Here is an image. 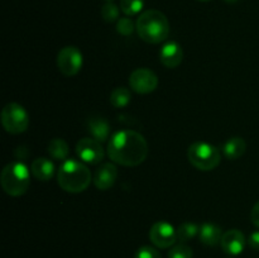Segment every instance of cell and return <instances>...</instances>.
<instances>
[{
	"label": "cell",
	"mask_w": 259,
	"mask_h": 258,
	"mask_svg": "<svg viewBox=\"0 0 259 258\" xmlns=\"http://www.w3.org/2000/svg\"><path fill=\"white\" fill-rule=\"evenodd\" d=\"M225 3H228V4H234V3H237L238 0H224Z\"/></svg>",
	"instance_id": "28"
},
{
	"label": "cell",
	"mask_w": 259,
	"mask_h": 258,
	"mask_svg": "<svg viewBox=\"0 0 259 258\" xmlns=\"http://www.w3.org/2000/svg\"><path fill=\"white\" fill-rule=\"evenodd\" d=\"M106 2H114V0H106Z\"/></svg>",
	"instance_id": "30"
},
{
	"label": "cell",
	"mask_w": 259,
	"mask_h": 258,
	"mask_svg": "<svg viewBox=\"0 0 259 258\" xmlns=\"http://www.w3.org/2000/svg\"><path fill=\"white\" fill-rule=\"evenodd\" d=\"M149 239L156 247L169 248L174 247L177 240V230L168 222H157L149 230Z\"/></svg>",
	"instance_id": "9"
},
{
	"label": "cell",
	"mask_w": 259,
	"mask_h": 258,
	"mask_svg": "<svg viewBox=\"0 0 259 258\" xmlns=\"http://www.w3.org/2000/svg\"><path fill=\"white\" fill-rule=\"evenodd\" d=\"M57 182L62 190L71 194L85 191L91 182V172L88 166L77 159H66L57 172Z\"/></svg>",
	"instance_id": "3"
},
{
	"label": "cell",
	"mask_w": 259,
	"mask_h": 258,
	"mask_svg": "<svg viewBox=\"0 0 259 258\" xmlns=\"http://www.w3.org/2000/svg\"><path fill=\"white\" fill-rule=\"evenodd\" d=\"M101 17L106 23H114L119 20V8L115 3L106 2L101 8Z\"/></svg>",
	"instance_id": "22"
},
{
	"label": "cell",
	"mask_w": 259,
	"mask_h": 258,
	"mask_svg": "<svg viewBox=\"0 0 259 258\" xmlns=\"http://www.w3.org/2000/svg\"><path fill=\"white\" fill-rule=\"evenodd\" d=\"M144 0H120V9L126 17H133L142 12Z\"/></svg>",
	"instance_id": "21"
},
{
	"label": "cell",
	"mask_w": 259,
	"mask_h": 258,
	"mask_svg": "<svg viewBox=\"0 0 259 258\" xmlns=\"http://www.w3.org/2000/svg\"><path fill=\"white\" fill-rule=\"evenodd\" d=\"M134 258H162L161 253L151 245H143L136 252Z\"/></svg>",
	"instance_id": "25"
},
{
	"label": "cell",
	"mask_w": 259,
	"mask_h": 258,
	"mask_svg": "<svg viewBox=\"0 0 259 258\" xmlns=\"http://www.w3.org/2000/svg\"><path fill=\"white\" fill-rule=\"evenodd\" d=\"M250 220L255 227L259 228V201L255 202V205L253 206L252 212H250Z\"/></svg>",
	"instance_id": "27"
},
{
	"label": "cell",
	"mask_w": 259,
	"mask_h": 258,
	"mask_svg": "<svg viewBox=\"0 0 259 258\" xmlns=\"http://www.w3.org/2000/svg\"><path fill=\"white\" fill-rule=\"evenodd\" d=\"M2 124L10 134L24 133L29 126V115L18 103H8L2 110Z\"/></svg>",
	"instance_id": "6"
},
{
	"label": "cell",
	"mask_w": 259,
	"mask_h": 258,
	"mask_svg": "<svg viewBox=\"0 0 259 258\" xmlns=\"http://www.w3.org/2000/svg\"><path fill=\"white\" fill-rule=\"evenodd\" d=\"M224 233L222 232L219 225L214 224V223H204L200 227L199 238L200 242L204 243L205 245L209 247H215L222 242V238Z\"/></svg>",
	"instance_id": "15"
},
{
	"label": "cell",
	"mask_w": 259,
	"mask_h": 258,
	"mask_svg": "<svg viewBox=\"0 0 259 258\" xmlns=\"http://www.w3.org/2000/svg\"><path fill=\"white\" fill-rule=\"evenodd\" d=\"M245 149H247V143L240 137H233L223 144V154L230 161L240 158L245 153Z\"/></svg>",
	"instance_id": "17"
},
{
	"label": "cell",
	"mask_w": 259,
	"mask_h": 258,
	"mask_svg": "<svg viewBox=\"0 0 259 258\" xmlns=\"http://www.w3.org/2000/svg\"><path fill=\"white\" fill-rule=\"evenodd\" d=\"M136 29L142 40L151 45H158L168 37L169 23L163 13L156 9H149L139 15L136 23Z\"/></svg>",
	"instance_id": "2"
},
{
	"label": "cell",
	"mask_w": 259,
	"mask_h": 258,
	"mask_svg": "<svg viewBox=\"0 0 259 258\" xmlns=\"http://www.w3.org/2000/svg\"><path fill=\"white\" fill-rule=\"evenodd\" d=\"M88 131L94 139L100 143L106 142L110 137V125L104 118H90L88 120Z\"/></svg>",
	"instance_id": "16"
},
{
	"label": "cell",
	"mask_w": 259,
	"mask_h": 258,
	"mask_svg": "<svg viewBox=\"0 0 259 258\" xmlns=\"http://www.w3.org/2000/svg\"><path fill=\"white\" fill-rule=\"evenodd\" d=\"M220 245L227 254L238 255L244 250L245 237L239 229L227 230L223 234Z\"/></svg>",
	"instance_id": "12"
},
{
	"label": "cell",
	"mask_w": 259,
	"mask_h": 258,
	"mask_svg": "<svg viewBox=\"0 0 259 258\" xmlns=\"http://www.w3.org/2000/svg\"><path fill=\"white\" fill-rule=\"evenodd\" d=\"M78 158L89 164H98L104 158V148L99 141L94 138H82L76 144Z\"/></svg>",
	"instance_id": "10"
},
{
	"label": "cell",
	"mask_w": 259,
	"mask_h": 258,
	"mask_svg": "<svg viewBox=\"0 0 259 258\" xmlns=\"http://www.w3.org/2000/svg\"><path fill=\"white\" fill-rule=\"evenodd\" d=\"M132 100V93L126 88H116L110 94V103L114 108L120 109L128 105Z\"/></svg>",
	"instance_id": "19"
},
{
	"label": "cell",
	"mask_w": 259,
	"mask_h": 258,
	"mask_svg": "<svg viewBox=\"0 0 259 258\" xmlns=\"http://www.w3.org/2000/svg\"><path fill=\"white\" fill-rule=\"evenodd\" d=\"M30 172L37 180L47 182L55 175V164H53L52 161L45 158V157L35 158L30 164Z\"/></svg>",
	"instance_id": "14"
},
{
	"label": "cell",
	"mask_w": 259,
	"mask_h": 258,
	"mask_svg": "<svg viewBox=\"0 0 259 258\" xmlns=\"http://www.w3.org/2000/svg\"><path fill=\"white\" fill-rule=\"evenodd\" d=\"M108 156L111 161L121 166L136 167L146 161L148 143L138 132L131 129L119 131L109 141Z\"/></svg>",
	"instance_id": "1"
},
{
	"label": "cell",
	"mask_w": 259,
	"mask_h": 258,
	"mask_svg": "<svg viewBox=\"0 0 259 258\" xmlns=\"http://www.w3.org/2000/svg\"><path fill=\"white\" fill-rule=\"evenodd\" d=\"M192 255H194V252H192L191 247L185 243L174 245L168 252V258H192Z\"/></svg>",
	"instance_id": "23"
},
{
	"label": "cell",
	"mask_w": 259,
	"mask_h": 258,
	"mask_svg": "<svg viewBox=\"0 0 259 258\" xmlns=\"http://www.w3.org/2000/svg\"><path fill=\"white\" fill-rule=\"evenodd\" d=\"M248 244L253 249L259 250V232H254L249 235V238H248Z\"/></svg>",
	"instance_id": "26"
},
{
	"label": "cell",
	"mask_w": 259,
	"mask_h": 258,
	"mask_svg": "<svg viewBox=\"0 0 259 258\" xmlns=\"http://www.w3.org/2000/svg\"><path fill=\"white\" fill-rule=\"evenodd\" d=\"M177 240L186 243L196 237L200 232V228L195 223H184L177 228Z\"/></svg>",
	"instance_id": "20"
},
{
	"label": "cell",
	"mask_w": 259,
	"mask_h": 258,
	"mask_svg": "<svg viewBox=\"0 0 259 258\" xmlns=\"http://www.w3.org/2000/svg\"><path fill=\"white\" fill-rule=\"evenodd\" d=\"M129 85L132 90L137 94H151L158 86V77L156 73L149 68H137L131 73L129 77Z\"/></svg>",
	"instance_id": "8"
},
{
	"label": "cell",
	"mask_w": 259,
	"mask_h": 258,
	"mask_svg": "<svg viewBox=\"0 0 259 258\" xmlns=\"http://www.w3.org/2000/svg\"><path fill=\"white\" fill-rule=\"evenodd\" d=\"M116 179H118V168H116V166L111 162H106V163H103L96 169L95 174H94L93 181L96 189L105 191V190H109L111 186H114Z\"/></svg>",
	"instance_id": "11"
},
{
	"label": "cell",
	"mask_w": 259,
	"mask_h": 258,
	"mask_svg": "<svg viewBox=\"0 0 259 258\" xmlns=\"http://www.w3.org/2000/svg\"><path fill=\"white\" fill-rule=\"evenodd\" d=\"M187 158L195 168L200 171H211L219 166L222 153L218 147L207 142H195L189 147Z\"/></svg>",
	"instance_id": "5"
},
{
	"label": "cell",
	"mask_w": 259,
	"mask_h": 258,
	"mask_svg": "<svg viewBox=\"0 0 259 258\" xmlns=\"http://www.w3.org/2000/svg\"><path fill=\"white\" fill-rule=\"evenodd\" d=\"M159 60L163 66L167 68H176L181 65L184 60V50L181 46L175 40L164 43L163 47L159 51Z\"/></svg>",
	"instance_id": "13"
},
{
	"label": "cell",
	"mask_w": 259,
	"mask_h": 258,
	"mask_svg": "<svg viewBox=\"0 0 259 258\" xmlns=\"http://www.w3.org/2000/svg\"><path fill=\"white\" fill-rule=\"evenodd\" d=\"M134 23L131 18H120V19L116 22V30H118L119 34L121 35H131L134 32Z\"/></svg>",
	"instance_id": "24"
},
{
	"label": "cell",
	"mask_w": 259,
	"mask_h": 258,
	"mask_svg": "<svg viewBox=\"0 0 259 258\" xmlns=\"http://www.w3.org/2000/svg\"><path fill=\"white\" fill-rule=\"evenodd\" d=\"M0 184L3 190L10 196H22L29 189V169L23 162H10L3 168L0 175Z\"/></svg>",
	"instance_id": "4"
},
{
	"label": "cell",
	"mask_w": 259,
	"mask_h": 258,
	"mask_svg": "<svg viewBox=\"0 0 259 258\" xmlns=\"http://www.w3.org/2000/svg\"><path fill=\"white\" fill-rule=\"evenodd\" d=\"M199 2H211V0H199Z\"/></svg>",
	"instance_id": "29"
},
{
	"label": "cell",
	"mask_w": 259,
	"mask_h": 258,
	"mask_svg": "<svg viewBox=\"0 0 259 258\" xmlns=\"http://www.w3.org/2000/svg\"><path fill=\"white\" fill-rule=\"evenodd\" d=\"M83 57L81 51L75 46H66L57 55V67L62 75L75 76L82 67Z\"/></svg>",
	"instance_id": "7"
},
{
	"label": "cell",
	"mask_w": 259,
	"mask_h": 258,
	"mask_svg": "<svg viewBox=\"0 0 259 258\" xmlns=\"http://www.w3.org/2000/svg\"><path fill=\"white\" fill-rule=\"evenodd\" d=\"M48 154L52 157L53 159L57 161H66L70 154V147H68L67 142L62 138H55L48 143L47 147Z\"/></svg>",
	"instance_id": "18"
}]
</instances>
